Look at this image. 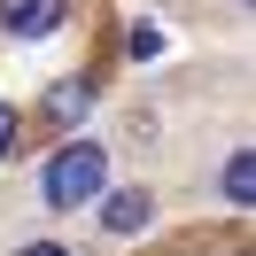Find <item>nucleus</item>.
Returning <instances> with one entry per match:
<instances>
[{"label": "nucleus", "instance_id": "7", "mask_svg": "<svg viewBox=\"0 0 256 256\" xmlns=\"http://www.w3.org/2000/svg\"><path fill=\"white\" fill-rule=\"evenodd\" d=\"M8 140H16V109H0V156H8Z\"/></svg>", "mask_w": 256, "mask_h": 256}, {"label": "nucleus", "instance_id": "4", "mask_svg": "<svg viewBox=\"0 0 256 256\" xmlns=\"http://www.w3.org/2000/svg\"><path fill=\"white\" fill-rule=\"evenodd\" d=\"M86 109H94V86H86V78H62V86L47 94V116H54V124H78Z\"/></svg>", "mask_w": 256, "mask_h": 256}, {"label": "nucleus", "instance_id": "3", "mask_svg": "<svg viewBox=\"0 0 256 256\" xmlns=\"http://www.w3.org/2000/svg\"><path fill=\"white\" fill-rule=\"evenodd\" d=\"M148 218H156L148 186H124V194H109V210H101V225H109V233H140Z\"/></svg>", "mask_w": 256, "mask_h": 256}, {"label": "nucleus", "instance_id": "1", "mask_svg": "<svg viewBox=\"0 0 256 256\" xmlns=\"http://www.w3.org/2000/svg\"><path fill=\"white\" fill-rule=\"evenodd\" d=\"M101 186H109V156H101L94 140H70L62 156L47 163V178H39V194H47L54 210H86Z\"/></svg>", "mask_w": 256, "mask_h": 256}, {"label": "nucleus", "instance_id": "8", "mask_svg": "<svg viewBox=\"0 0 256 256\" xmlns=\"http://www.w3.org/2000/svg\"><path fill=\"white\" fill-rule=\"evenodd\" d=\"M24 256H70V248H54V240H32V248H24Z\"/></svg>", "mask_w": 256, "mask_h": 256}, {"label": "nucleus", "instance_id": "2", "mask_svg": "<svg viewBox=\"0 0 256 256\" xmlns=\"http://www.w3.org/2000/svg\"><path fill=\"white\" fill-rule=\"evenodd\" d=\"M54 24H62V0H0V32L16 39H47Z\"/></svg>", "mask_w": 256, "mask_h": 256}, {"label": "nucleus", "instance_id": "5", "mask_svg": "<svg viewBox=\"0 0 256 256\" xmlns=\"http://www.w3.org/2000/svg\"><path fill=\"white\" fill-rule=\"evenodd\" d=\"M225 194H233V202L256 194V156H233V163H225Z\"/></svg>", "mask_w": 256, "mask_h": 256}, {"label": "nucleus", "instance_id": "6", "mask_svg": "<svg viewBox=\"0 0 256 256\" xmlns=\"http://www.w3.org/2000/svg\"><path fill=\"white\" fill-rule=\"evenodd\" d=\"M156 54H163V32L156 24H132V62H156Z\"/></svg>", "mask_w": 256, "mask_h": 256}]
</instances>
